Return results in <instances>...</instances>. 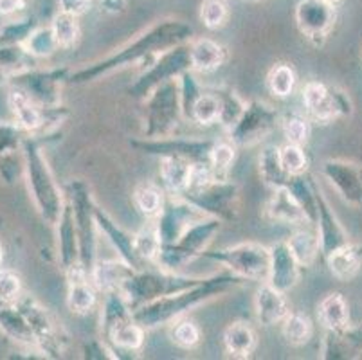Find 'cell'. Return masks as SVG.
I'll list each match as a JSON object with an SVG mask.
<instances>
[{"mask_svg": "<svg viewBox=\"0 0 362 360\" xmlns=\"http://www.w3.org/2000/svg\"><path fill=\"white\" fill-rule=\"evenodd\" d=\"M4 305H6V303L2 301V297H0V308H2V306H4Z\"/></svg>", "mask_w": 362, "mask_h": 360, "instance_id": "cell-60", "label": "cell"}, {"mask_svg": "<svg viewBox=\"0 0 362 360\" xmlns=\"http://www.w3.org/2000/svg\"><path fill=\"white\" fill-rule=\"evenodd\" d=\"M220 110H222V107H220V99L215 94V91H204L193 105L189 123L200 124V127L218 124Z\"/></svg>", "mask_w": 362, "mask_h": 360, "instance_id": "cell-43", "label": "cell"}, {"mask_svg": "<svg viewBox=\"0 0 362 360\" xmlns=\"http://www.w3.org/2000/svg\"><path fill=\"white\" fill-rule=\"evenodd\" d=\"M98 297L100 292L90 279L72 281L67 290V308L76 315H87L98 306Z\"/></svg>", "mask_w": 362, "mask_h": 360, "instance_id": "cell-37", "label": "cell"}, {"mask_svg": "<svg viewBox=\"0 0 362 360\" xmlns=\"http://www.w3.org/2000/svg\"><path fill=\"white\" fill-rule=\"evenodd\" d=\"M54 227L56 238H58V262L65 272L80 263V242H78V233H76L74 214H72V207L69 202L65 204L62 218Z\"/></svg>", "mask_w": 362, "mask_h": 360, "instance_id": "cell-24", "label": "cell"}, {"mask_svg": "<svg viewBox=\"0 0 362 360\" xmlns=\"http://www.w3.org/2000/svg\"><path fill=\"white\" fill-rule=\"evenodd\" d=\"M298 76L291 64H276L267 74V88L278 99H287L294 94Z\"/></svg>", "mask_w": 362, "mask_h": 360, "instance_id": "cell-42", "label": "cell"}, {"mask_svg": "<svg viewBox=\"0 0 362 360\" xmlns=\"http://www.w3.org/2000/svg\"><path fill=\"white\" fill-rule=\"evenodd\" d=\"M265 214L269 220L279 223H288V226H301V223L308 222L307 214L299 206L294 194L287 190V187H278L272 190V197L269 198V202L265 206Z\"/></svg>", "mask_w": 362, "mask_h": 360, "instance_id": "cell-26", "label": "cell"}, {"mask_svg": "<svg viewBox=\"0 0 362 360\" xmlns=\"http://www.w3.org/2000/svg\"><path fill=\"white\" fill-rule=\"evenodd\" d=\"M202 257L226 267L243 281L265 283L271 269V249L262 243L245 242L218 250H204Z\"/></svg>", "mask_w": 362, "mask_h": 360, "instance_id": "cell-8", "label": "cell"}, {"mask_svg": "<svg viewBox=\"0 0 362 360\" xmlns=\"http://www.w3.org/2000/svg\"><path fill=\"white\" fill-rule=\"evenodd\" d=\"M160 249H163V242H160L156 220H148L146 226L141 227L134 234V250H136L141 263H156Z\"/></svg>", "mask_w": 362, "mask_h": 360, "instance_id": "cell-40", "label": "cell"}, {"mask_svg": "<svg viewBox=\"0 0 362 360\" xmlns=\"http://www.w3.org/2000/svg\"><path fill=\"white\" fill-rule=\"evenodd\" d=\"M321 173L344 202L362 206V166L342 158H328L321 164Z\"/></svg>", "mask_w": 362, "mask_h": 360, "instance_id": "cell-18", "label": "cell"}, {"mask_svg": "<svg viewBox=\"0 0 362 360\" xmlns=\"http://www.w3.org/2000/svg\"><path fill=\"white\" fill-rule=\"evenodd\" d=\"M291 306L287 301V294L274 289L269 283H262L255 294V315L256 321L263 328L281 325L283 319L288 315Z\"/></svg>", "mask_w": 362, "mask_h": 360, "instance_id": "cell-22", "label": "cell"}, {"mask_svg": "<svg viewBox=\"0 0 362 360\" xmlns=\"http://www.w3.org/2000/svg\"><path fill=\"white\" fill-rule=\"evenodd\" d=\"M146 127L144 137L157 139L175 135V130L184 119L182 105H180L179 78L159 85L146 99Z\"/></svg>", "mask_w": 362, "mask_h": 360, "instance_id": "cell-7", "label": "cell"}, {"mask_svg": "<svg viewBox=\"0 0 362 360\" xmlns=\"http://www.w3.org/2000/svg\"><path fill=\"white\" fill-rule=\"evenodd\" d=\"M22 158H24L25 184H28L33 204L42 220L47 226L54 227L62 218L67 200L49 168L38 139L31 137V135L25 137L24 144H22Z\"/></svg>", "mask_w": 362, "mask_h": 360, "instance_id": "cell-3", "label": "cell"}, {"mask_svg": "<svg viewBox=\"0 0 362 360\" xmlns=\"http://www.w3.org/2000/svg\"><path fill=\"white\" fill-rule=\"evenodd\" d=\"M67 202L71 204L74 214L76 233L80 242V265L90 277L92 269L98 262V229L96 216H94V198L90 187L85 180L76 178L67 184Z\"/></svg>", "mask_w": 362, "mask_h": 360, "instance_id": "cell-4", "label": "cell"}, {"mask_svg": "<svg viewBox=\"0 0 362 360\" xmlns=\"http://www.w3.org/2000/svg\"><path fill=\"white\" fill-rule=\"evenodd\" d=\"M222 342L227 355L235 356V359H247L256 349L258 335H256L255 328L251 325H247L243 321H236L223 330Z\"/></svg>", "mask_w": 362, "mask_h": 360, "instance_id": "cell-30", "label": "cell"}, {"mask_svg": "<svg viewBox=\"0 0 362 360\" xmlns=\"http://www.w3.org/2000/svg\"><path fill=\"white\" fill-rule=\"evenodd\" d=\"M269 249H271V269H269L267 283L285 294L291 292L299 283L301 265L294 257L287 242H278Z\"/></svg>", "mask_w": 362, "mask_h": 360, "instance_id": "cell-21", "label": "cell"}, {"mask_svg": "<svg viewBox=\"0 0 362 360\" xmlns=\"http://www.w3.org/2000/svg\"><path fill=\"white\" fill-rule=\"evenodd\" d=\"M189 161L182 157H160V180H163L164 191L170 194H182L189 182V171H192Z\"/></svg>", "mask_w": 362, "mask_h": 360, "instance_id": "cell-34", "label": "cell"}, {"mask_svg": "<svg viewBox=\"0 0 362 360\" xmlns=\"http://www.w3.org/2000/svg\"><path fill=\"white\" fill-rule=\"evenodd\" d=\"M25 6V0H0V16H13Z\"/></svg>", "mask_w": 362, "mask_h": 360, "instance_id": "cell-58", "label": "cell"}, {"mask_svg": "<svg viewBox=\"0 0 362 360\" xmlns=\"http://www.w3.org/2000/svg\"><path fill=\"white\" fill-rule=\"evenodd\" d=\"M92 0H58V6H60V11L71 13V15L80 16L90 8Z\"/></svg>", "mask_w": 362, "mask_h": 360, "instance_id": "cell-56", "label": "cell"}, {"mask_svg": "<svg viewBox=\"0 0 362 360\" xmlns=\"http://www.w3.org/2000/svg\"><path fill=\"white\" fill-rule=\"evenodd\" d=\"M21 173H24V163L22 166L16 161V153L6 155V157H0V178L4 180V182L11 184L15 182L16 177Z\"/></svg>", "mask_w": 362, "mask_h": 360, "instance_id": "cell-55", "label": "cell"}, {"mask_svg": "<svg viewBox=\"0 0 362 360\" xmlns=\"http://www.w3.org/2000/svg\"><path fill=\"white\" fill-rule=\"evenodd\" d=\"M2 262H4V247L0 243V265H2Z\"/></svg>", "mask_w": 362, "mask_h": 360, "instance_id": "cell-59", "label": "cell"}, {"mask_svg": "<svg viewBox=\"0 0 362 360\" xmlns=\"http://www.w3.org/2000/svg\"><path fill=\"white\" fill-rule=\"evenodd\" d=\"M24 47L36 59L49 58L60 49L51 25H36L31 35H29V38L25 40Z\"/></svg>", "mask_w": 362, "mask_h": 360, "instance_id": "cell-46", "label": "cell"}, {"mask_svg": "<svg viewBox=\"0 0 362 360\" xmlns=\"http://www.w3.org/2000/svg\"><path fill=\"white\" fill-rule=\"evenodd\" d=\"M279 128L287 139V143L299 144V146H305L312 135V121L305 112L294 110L283 114Z\"/></svg>", "mask_w": 362, "mask_h": 360, "instance_id": "cell-41", "label": "cell"}, {"mask_svg": "<svg viewBox=\"0 0 362 360\" xmlns=\"http://www.w3.org/2000/svg\"><path fill=\"white\" fill-rule=\"evenodd\" d=\"M94 216H96L100 234H103L108 240V243L116 249L117 257H121V260H124L127 263H130L134 269L139 270L141 267H143V263H141L136 250H134V234L127 233L123 227L117 226V223L114 222V218L108 213H105L98 204H94Z\"/></svg>", "mask_w": 362, "mask_h": 360, "instance_id": "cell-23", "label": "cell"}, {"mask_svg": "<svg viewBox=\"0 0 362 360\" xmlns=\"http://www.w3.org/2000/svg\"><path fill=\"white\" fill-rule=\"evenodd\" d=\"M235 158L236 146L229 139L215 141V144L211 148V153H209V164H211L216 178H227V171L231 170Z\"/></svg>", "mask_w": 362, "mask_h": 360, "instance_id": "cell-48", "label": "cell"}, {"mask_svg": "<svg viewBox=\"0 0 362 360\" xmlns=\"http://www.w3.org/2000/svg\"><path fill=\"white\" fill-rule=\"evenodd\" d=\"M259 166V177L271 190H278V187H285L288 182L291 175L283 170L281 157H279V148L274 144H267L263 150L259 151L258 157Z\"/></svg>", "mask_w": 362, "mask_h": 360, "instance_id": "cell-36", "label": "cell"}, {"mask_svg": "<svg viewBox=\"0 0 362 360\" xmlns=\"http://www.w3.org/2000/svg\"><path fill=\"white\" fill-rule=\"evenodd\" d=\"M166 191L164 187L157 186L153 182L137 184L134 193H132V202L136 206L137 213L146 220H156L166 204Z\"/></svg>", "mask_w": 362, "mask_h": 360, "instance_id": "cell-35", "label": "cell"}, {"mask_svg": "<svg viewBox=\"0 0 362 360\" xmlns=\"http://www.w3.org/2000/svg\"><path fill=\"white\" fill-rule=\"evenodd\" d=\"M36 24L33 20H13L0 28V47L6 45H24Z\"/></svg>", "mask_w": 362, "mask_h": 360, "instance_id": "cell-53", "label": "cell"}, {"mask_svg": "<svg viewBox=\"0 0 362 360\" xmlns=\"http://www.w3.org/2000/svg\"><path fill=\"white\" fill-rule=\"evenodd\" d=\"M193 35H195V31H193L192 25L182 22V20H160L151 28H148L146 31L141 33L136 40L128 42L127 45L117 49L116 52H112L107 58L98 59L87 67L71 72L67 81L74 85L94 83V81L112 74V72L127 69L130 65H137L144 59L153 62L160 52L175 47V45L192 42Z\"/></svg>", "mask_w": 362, "mask_h": 360, "instance_id": "cell-1", "label": "cell"}, {"mask_svg": "<svg viewBox=\"0 0 362 360\" xmlns=\"http://www.w3.org/2000/svg\"><path fill=\"white\" fill-rule=\"evenodd\" d=\"M100 6L107 15H121L127 9V0H101Z\"/></svg>", "mask_w": 362, "mask_h": 360, "instance_id": "cell-57", "label": "cell"}, {"mask_svg": "<svg viewBox=\"0 0 362 360\" xmlns=\"http://www.w3.org/2000/svg\"><path fill=\"white\" fill-rule=\"evenodd\" d=\"M179 197L186 198L206 216L218 218L222 222H233L238 214V186L227 178H215L202 190L186 191Z\"/></svg>", "mask_w": 362, "mask_h": 360, "instance_id": "cell-12", "label": "cell"}, {"mask_svg": "<svg viewBox=\"0 0 362 360\" xmlns=\"http://www.w3.org/2000/svg\"><path fill=\"white\" fill-rule=\"evenodd\" d=\"M179 88H180V105H182V114L186 121H189V115H192L193 105H195L197 99L200 98L206 88H202V85L199 83L195 72L189 69V71L182 72L179 76Z\"/></svg>", "mask_w": 362, "mask_h": 360, "instance_id": "cell-49", "label": "cell"}, {"mask_svg": "<svg viewBox=\"0 0 362 360\" xmlns=\"http://www.w3.org/2000/svg\"><path fill=\"white\" fill-rule=\"evenodd\" d=\"M215 141L211 139H193V137H168L157 139H134L130 141V146L137 151H143L146 155H156V157H182L189 163H209V153Z\"/></svg>", "mask_w": 362, "mask_h": 360, "instance_id": "cell-13", "label": "cell"}, {"mask_svg": "<svg viewBox=\"0 0 362 360\" xmlns=\"http://www.w3.org/2000/svg\"><path fill=\"white\" fill-rule=\"evenodd\" d=\"M317 319L327 332H342L350 326V310L344 296L327 294L317 305Z\"/></svg>", "mask_w": 362, "mask_h": 360, "instance_id": "cell-29", "label": "cell"}, {"mask_svg": "<svg viewBox=\"0 0 362 360\" xmlns=\"http://www.w3.org/2000/svg\"><path fill=\"white\" fill-rule=\"evenodd\" d=\"M288 247H291L292 254L301 265V269H310L315 263V260L321 254V245H319L317 233H312L308 229L296 231L291 238L287 240Z\"/></svg>", "mask_w": 362, "mask_h": 360, "instance_id": "cell-38", "label": "cell"}, {"mask_svg": "<svg viewBox=\"0 0 362 360\" xmlns=\"http://www.w3.org/2000/svg\"><path fill=\"white\" fill-rule=\"evenodd\" d=\"M170 341L177 348L189 352V349H195L200 344V341H202V332H200V328L195 323L180 317V319L171 323Z\"/></svg>", "mask_w": 362, "mask_h": 360, "instance_id": "cell-47", "label": "cell"}, {"mask_svg": "<svg viewBox=\"0 0 362 360\" xmlns=\"http://www.w3.org/2000/svg\"><path fill=\"white\" fill-rule=\"evenodd\" d=\"M189 42L160 52L150 67L128 87V94L136 99H146L159 85L177 79L182 72L189 71Z\"/></svg>", "mask_w": 362, "mask_h": 360, "instance_id": "cell-9", "label": "cell"}, {"mask_svg": "<svg viewBox=\"0 0 362 360\" xmlns=\"http://www.w3.org/2000/svg\"><path fill=\"white\" fill-rule=\"evenodd\" d=\"M25 135H29L21 124L13 121L0 123V157L22 151V144L25 141Z\"/></svg>", "mask_w": 362, "mask_h": 360, "instance_id": "cell-52", "label": "cell"}, {"mask_svg": "<svg viewBox=\"0 0 362 360\" xmlns=\"http://www.w3.org/2000/svg\"><path fill=\"white\" fill-rule=\"evenodd\" d=\"M243 279L233 272H220L215 276L202 277V281L189 286L186 290H180L177 294L159 297L150 303L137 306L134 310V319L143 326L144 330H153L159 326L171 325L173 321L186 315L189 310L197 308L202 303L223 296L235 286L242 285Z\"/></svg>", "mask_w": 362, "mask_h": 360, "instance_id": "cell-2", "label": "cell"}, {"mask_svg": "<svg viewBox=\"0 0 362 360\" xmlns=\"http://www.w3.org/2000/svg\"><path fill=\"white\" fill-rule=\"evenodd\" d=\"M67 67L51 69V71H29L21 72V74L13 76V83L15 87L22 88L28 92L36 103L44 108L60 107L62 103V85L69 79Z\"/></svg>", "mask_w": 362, "mask_h": 360, "instance_id": "cell-14", "label": "cell"}, {"mask_svg": "<svg viewBox=\"0 0 362 360\" xmlns=\"http://www.w3.org/2000/svg\"><path fill=\"white\" fill-rule=\"evenodd\" d=\"M247 2H262V0H247Z\"/></svg>", "mask_w": 362, "mask_h": 360, "instance_id": "cell-62", "label": "cell"}, {"mask_svg": "<svg viewBox=\"0 0 362 360\" xmlns=\"http://www.w3.org/2000/svg\"><path fill=\"white\" fill-rule=\"evenodd\" d=\"M202 218H206V214L197 209L193 204L187 202L186 198L168 194L163 211L156 218V226L163 245L175 243L187 227L195 223L197 220H202Z\"/></svg>", "mask_w": 362, "mask_h": 360, "instance_id": "cell-15", "label": "cell"}, {"mask_svg": "<svg viewBox=\"0 0 362 360\" xmlns=\"http://www.w3.org/2000/svg\"><path fill=\"white\" fill-rule=\"evenodd\" d=\"M281 124V114L263 101H249L240 119L226 132L227 139L238 146L262 143Z\"/></svg>", "mask_w": 362, "mask_h": 360, "instance_id": "cell-11", "label": "cell"}, {"mask_svg": "<svg viewBox=\"0 0 362 360\" xmlns=\"http://www.w3.org/2000/svg\"><path fill=\"white\" fill-rule=\"evenodd\" d=\"M52 33L56 36V42H58V47L60 49H72L78 40H80V22H78V16L71 15V13L58 11L54 15L51 22Z\"/></svg>", "mask_w": 362, "mask_h": 360, "instance_id": "cell-45", "label": "cell"}, {"mask_svg": "<svg viewBox=\"0 0 362 360\" xmlns=\"http://www.w3.org/2000/svg\"><path fill=\"white\" fill-rule=\"evenodd\" d=\"M15 305L22 310L29 326H31L36 349L47 359H60L65 344H67V339H65L62 326L56 323L49 310L44 308L31 296H24V294L18 297Z\"/></svg>", "mask_w": 362, "mask_h": 360, "instance_id": "cell-10", "label": "cell"}, {"mask_svg": "<svg viewBox=\"0 0 362 360\" xmlns=\"http://www.w3.org/2000/svg\"><path fill=\"white\" fill-rule=\"evenodd\" d=\"M213 91H215V94L218 95L220 107H222V110H220L218 124L227 132L233 124L236 123V121H238L240 115H242L243 110H245L247 103L240 98L238 94H236L235 91H233V88L229 87H218V88H213Z\"/></svg>", "mask_w": 362, "mask_h": 360, "instance_id": "cell-44", "label": "cell"}, {"mask_svg": "<svg viewBox=\"0 0 362 360\" xmlns=\"http://www.w3.org/2000/svg\"><path fill=\"white\" fill-rule=\"evenodd\" d=\"M200 281H202V277L182 276V274L171 272V270L139 269L123 283L119 292L127 297L132 310H136L137 306L144 305V303L170 296V294H177Z\"/></svg>", "mask_w": 362, "mask_h": 360, "instance_id": "cell-5", "label": "cell"}, {"mask_svg": "<svg viewBox=\"0 0 362 360\" xmlns=\"http://www.w3.org/2000/svg\"><path fill=\"white\" fill-rule=\"evenodd\" d=\"M137 269L127 263L121 257L114 260H98L90 272L92 285L96 286L100 294H108L121 290L123 283L127 281Z\"/></svg>", "mask_w": 362, "mask_h": 360, "instance_id": "cell-25", "label": "cell"}, {"mask_svg": "<svg viewBox=\"0 0 362 360\" xmlns=\"http://www.w3.org/2000/svg\"><path fill=\"white\" fill-rule=\"evenodd\" d=\"M279 157H281L283 170L287 171L291 177L305 175L308 171V155L305 148L299 144L287 143L285 146L279 148Z\"/></svg>", "mask_w": 362, "mask_h": 360, "instance_id": "cell-50", "label": "cell"}, {"mask_svg": "<svg viewBox=\"0 0 362 360\" xmlns=\"http://www.w3.org/2000/svg\"><path fill=\"white\" fill-rule=\"evenodd\" d=\"M301 95L305 114L310 117L312 123L328 124L334 119L341 117L337 98H335V88H328L327 85L319 83V81H308L303 87Z\"/></svg>", "mask_w": 362, "mask_h": 360, "instance_id": "cell-20", "label": "cell"}, {"mask_svg": "<svg viewBox=\"0 0 362 360\" xmlns=\"http://www.w3.org/2000/svg\"><path fill=\"white\" fill-rule=\"evenodd\" d=\"M332 4H337V2H341V0H330Z\"/></svg>", "mask_w": 362, "mask_h": 360, "instance_id": "cell-61", "label": "cell"}, {"mask_svg": "<svg viewBox=\"0 0 362 360\" xmlns=\"http://www.w3.org/2000/svg\"><path fill=\"white\" fill-rule=\"evenodd\" d=\"M294 16L299 33L319 45L334 29L337 9L330 0H299Z\"/></svg>", "mask_w": 362, "mask_h": 360, "instance_id": "cell-16", "label": "cell"}, {"mask_svg": "<svg viewBox=\"0 0 362 360\" xmlns=\"http://www.w3.org/2000/svg\"><path fill=\"white\" fill-rule=\"evenodd\" d=\"M0 330H2L11 341H15L16 344L36 349L31 326H29L28 319H25V315L22 313V310L18 308L15 303L4 305L0 308Z\"/></svg>", "mask_w": 362, "mask_h": 360, "instance_id": "cell-31", "label": "cell"}, {"mask_svg": "<svg viewBox=\"0 0 362 360\" xmlns=\"http://www.w3.org/2000/svg\"><path fill=\"white\" fill-rule=\"evenodd\" d=\"M227 59V49L211 38H197L189 42V64L199 74H211L218 71Z\"/></svg>", "mask_w": 362, "mask_h": 360, "instance_id": "cell-27", "label": "cell"}, {"mask_svg": "<svg viewBox=\"0 0 362 360\" xmlns=\"http://www.w3.org/2000/svg\"><path fill=\"white\" fill-rule=\"evenodd\" d=\"M134 317V310H132L130 303L127 301V297L116 290V292L103 294V303H101V339L108 335L112 330L116 328L121 323L128 321Z\"/></svg>", "mask_w": 362, "mask_h": 360, "instance_id": "cell-32", "label": "cell"}, {"mask_svg": "<svg viewBox=\"0 0 362 360\" xmlns=\"http://www.w3.org/2000/svg\"><path fill=\"white\" fill-rule=\"evenodd\" d=\"M281 335L294 348L308 344L314 335V325L310 317L299 312H288V315L281 323Z\"/></svg>", "mask_w": 362, "mask_h": 360, "instance_id": "cell-39", "label": "cell"}, {"mask_svg": "<svg viewBox=\"0 0 362 360\" xmlns=\"http://www.w3.org/2000/svg\"><path fill=\"white\" fill-rule=\"evenodd\" d=\"M222 223V220L213 216L197 220L184 231V234L175 243L163 245L156 265L159 269L179 272L187 263H192L197 257H202L204 250H207V245L213 242V238L216 236Z\"/></svg>", "mask_w": 362, "mask_h": 360, "instance_id": "cell-6", "label": "cell"}, {"mask_svg": "<svg viewBox=\"0 0 362 360\" xmlns=\"http://www.w3.org/2000/svg\"><path fill=\"white\" fill-rule=\"evenodd\" d=\"M144 339H146V330L132 317L128 321L121 323L116 328L112 330L103 341L110 344L116 352L137 353L143 349ZM119 356V355H117Z\"/></svg>", "mask_w": 362, "mask_h": 360, "instance_id": "cell-33", "label": "cell"}, {"mask_svg": "<svg viewBox=\"0 0 362 360\" xmlns=\"http://www.w3.org/2000/svg\"><path fill=\"white\" fill-rule=\"evenodd\" d=\"M325 262H327L332 276L337 277L339 281H350L362 269V245L348 242L341 249L328 254Z\"/></svg>", "mask_w": 362, "mask_h": 360, "instance_id": "cell-28", "label": "cell"}, {"mask_svg": "<svg viewBox=\"0 0 362 360\" xmlns=\"http://www.w3.org/2000/svg\"><path fill=\"white\" fill-rule=\"evenodd\" d=\"M22 296V281L18 274L13 270L2 269L0 267V297L6 305L18 301V297Z\"/></svg>", "mask_w": 362, "mask_h": 360, "instance_id": "cell-54", "label": "cell"}, {"mask_svg": "<svg viewBox=\"0 0 362 360\" xmlns=\"http://www.w3.org/2000/svg\"><path fill=\"white\" fill-rule=\"evenodd\" d=\"M315 202H317V220H315V233L319 238V245H321V256L327 257L334 250L341 249L342 245H346L348 234L341 222L337 220L335 213L332 211L330 204L325 197H322L321 190L315 184Z\"/></svg>", "mask_w": 362, "mask_h": 360, "instance_id": "cell-19", "label": "cell"}, {"mask_svg": "<svg viewBox=\"0 0 362 360\" xmlns=\"http://www.w3.org/2000/svg\"><path fill=\"white\" fill-rule=\"evenodd\" d=\"M8 105L11 108L15 121L28 132L29 135H35L42 132L47 123H60L64 107H54V108H44L36 103L35 99L24 92L22 88L13 87L8 94Z\"/></svg>", "mask_w": 362, "mask_h": 360, "instance_id": "cell-17", "label": "cell"}, {"mask_svg": "<svg viewBox=\"0 0 362 360\" xmlns=\"http://www.w3.org/2000/svg\"><path fill=\"white\" fill-rule=\"evenodd\" d=\"M229 18V6L226 0H202L200 4V20L209 31H218Z\"/></svg>", "mask_w": 362, "mask_h": 360, "instance_id": "cell-51", "label": "cell"}]
</instances>
